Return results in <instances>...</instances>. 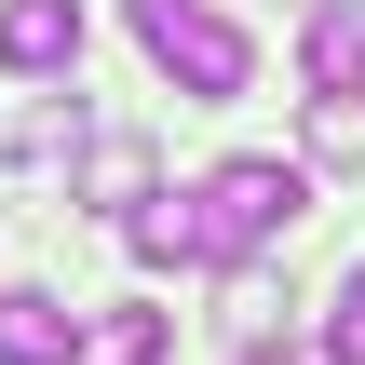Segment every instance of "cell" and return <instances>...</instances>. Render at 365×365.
Returning a JSON list of instances; mask_svg holds the SVG:
<instances>
[{
    "instance_id": "cell-10",
    "label": "cell",
    "mask_w": 365,
    "mask_h": 365,
    "mask_svg": "<svg viewBox=\"0 0 365 365\" xmlns=\"http://www.w3.org/2000/svg\"><path fill=\"white\" fill-rule=\"evenodd\" d=\"M230 325H257V339H271V325H284V284H271V271H257V257H230Z\"/></svg>"
},
{
    "instance_id": "cell-11",
    "label": "cell",
    "mask_w": 365,
    "mask_h": 365,
    "mask_svg": "<svg viewBox=\"0 0 365 365\" xmlns=\"http://www.w3.org/2000/svg\"><path fill=\"white\" fill-rule=\"evenodd\" d=\"M325 352H339V365H365V271L339 284V325H325Z\"/></svg>"
},
{
    "instance_id": "cell-12",
    "label": "cell",
    "mask_w": 365,
    "mask_h": 365,
    "mask_svg": "<svg viewBox=\"0 0 365 365\" xmlns=\"http://www.w3.org/2000/svg\"><path fill=\"white\" fill-rule=\"evenodd\" d=\"M244 365H339V352H325V339H257Z\"/></svg>"
},
{
    "instance_id": "cell-5",
    "label": "cell",
    "mask_w": 365,
    "mask_h": 365,
    "mask_svg": "<svg viewBox=\"0 0 365 365\" xmlns=\"http://www.w3.org/2000/svg\"><path fill=\"white\" fill-rule=\"evenodd\" d=\"M0 365H81V312L41 284H0Z\"/></svg>"
},
{
    "instance_id": "cell-7",
    "label": "cell",
    "mask_w": 365,
    "mask_h": 365,
    "mask_svg": "<svg viewBox=\"0 0 365 365\" xmlns=\"http://www.w3.org/2000/svg\"><path fill=\"white\" fill-rule=\"evenodd\" d=\"M122 244H135L149 271H203V217H190V190H149V203L122 217Z\"/></svg>"
},
{
    "instance_id": "cell-4",
    "label": "cell",
    "mask_w": 365,
    "mask_h": 365,
    "mask_svg": "<svg viewBox=\"0 0 365 365\" xmlns=\"http://www.w3.org/2000/svg\"><path fill=\"white\" fill-rule=\"evenodd\" d=\"M298 81L312 95H365V0H312L298 14Z\"/></svg>"
},
{
    "instance_id": "cell-1",
    "label": "cell",
    "mask_w": 365,
    "mask_h": 365,
    "mask_svg": "<svg viewBox=\"0 0 365 365\" xmlns=\"http://www.w3.org/2000/svg\"><path fill=\"white\" fill-rule=\"evenodd\" d=\"M190 217H203V271H230V257H257V244H284V230L312 217V163L244 149V163H217V176L190 190Z\"/></svg>"
},
{
    "instance_id": "cell-8",
    "label": "cell",
    "mask_w": 365,
    "mask_h": 365,
    "mask_svg": "<svg viewBox=\"0 0 365 365\" xmlns=\"http://www.w3.org/2000/svg\"><path fill=\"white\" fill-rule=\"evenodd\" d=\"M298 163H312V176H352V163H365V95H312Z\"/></svg>"
},
{
    "instance_id": "cell-2",
    "label": "cell",
    "mask_w": 365,
    "mask_h": 365,
    "mask_svg": "<svg viewBox=\"0 0 365 365\" xmlns=\"http://www.w3.org/2000/svg\"><path fill=\"white\" fill-rule=\"evenodd\" d=\"M135 54H149L176 95H203V108H230V95L257 81V41H244L217 0H135Z\"/></svg>"
},
{
    "instance_id": "cell-3",
    "label": "cell",
    "mask_w": 365,
    "mask_h": 365,
    "mask_svg": "<svg viewBox=\"0 0 365 365\" xmlns=\"http://www.w3.org/2000/svg\"><path fill=\"white\" fill-rule=\"evenodd\" d=\"M0 68L14 81H68L81 68V0H0Z\"/></svg>"
},
{
    "instance_id": "cell-6",
    "label": "cell",
    "mask_w": 365,
    "mask_h": 365,
    "mask_svg": "<svg viewBox=\"0 0 365 365\" xmlns=\"http://www.w3.org/2000/svg\"><path fill=\"white\" fill-rule=\"evenodd\" d=\"M163 339H176V312H149V298L81 312V365H163Z\"/></svg>"
},
{
    "instance_id": "cell-9",
    "label": "cell",
    "mask_w": 365,
    "mask_h": 365,
    "mask_svg": "<svg viewBox=\"0 0 365 365\" xmlns=\"http://www.w3.org/2000/svg\"><path fill=\"white\" fill-rule=\"evenodd\" d=\"M81 203H149V149L135 135H95L81 149Z\"/></svg>"
}]
</instances>
